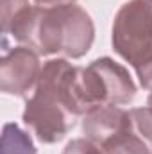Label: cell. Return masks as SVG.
Listing matches in <instances>:
<instances>
[{"label": "cell", "mask_w": 152, "mask_h": 154, "mask_svg": "<svg viewBox=\"0 0 152 154\" xmlns=\"http://www.w3.org/2000/svg\"><path fill=\"white\" fill-rule=\"evenodd\" d=\"M34 4L39 7H57V5L77 4V0H34Z\"/></svg>", "instance_id": "30bf717a"}, {"label": "cell", "mask_w": 152, "mask_h": 154, "mask_svg": "<svg viewBox=\"0 0 152 154\" xmlns=\"http://www.w3.org/2000/svg\"><path fill=\"white\" fill-rule=\"evenodd\" d=\"M113 50L129 63L147 91L152 90V4L127 0L114 14L111 27Z\"/></svg>", "instance_id": "5b68a950"}, {"label": "cell", "mask_w": 152, "mask_h": 154, "mask_svg": "<svg viewBox=\"0 0 152 154\" xmlns=\"http://www.w3.org/2000/svg\"><path fill=\"white\" fill-rule=\"evenodd\" d=\"M31 4L29 0H0V23H2V32L5 34L13 20L27 9Z\"/></svg>", "instance_id": "ba28073f"}, {"label": "cell", "mask_w": 152, "mask_h": 154, "mask_svg": "<svg viewBox=\"0 0 152 154\" xmlns=\"http://www.w3.org/2000/svg\"><path fill=\"white\" fill-rule=\"evenodd\" d=\"M20 45L39 56L81 59L95 41V23L86 9L77 4L39 7L29 5L9 25L7 32Z\"/></svg>", "instance_id": "6da1fadb"}, {"label": "cell", "mask_w": 152, "mask_h": 154, "mask_svg": "<svg viewBox=\"0 0 152 154\" xmlns=\"http://www.w3.org/2000/svg\"><path fill=\"white\" fill-rule=\"evenodd\" d=\"M43 65L39 54L32 48L18 45L4 52L0 61V90L5 95L29 97L38 84Z\"/></svg>", "instance_id": "8992f818"}, {"label": "cell", "mask_w": 152, "mask_h": 154, "mask_svg": "<svg viewBox=\"0 0 152 154\" xmlns=\"http://www.w3.org/2000/svg\"><path fill=\"white\" fill-rule=\"evenodd\" d=\"M72 95L79 116L104 106H125L136 97V84L129 70L111 57H99L88 66H77Z\"/></svg>", "instance_id": "277c9868"}, {"label": "cell", "mask_w": 152, "mask_h": 154, "mask_svg": "<svg viewBox=\"0 0 152 154\" xmlns=\"http://www.w3.org/2000/svg\"><path fill=\"white\" fill-rule=\"evenodd\" d=\"M75 65L65 57H54L43 63L36 88L25 99L22 120L41 143L61 142L77 124L72 79Z\"/></svg>", "instance_id": "7a4b0ae2"}, {"label": "cell", "mask_w": 152, "mask_h": 154, "mask_svg": "<svg viewBox=\"0 0 152 154\" xmlns=\"http://www.w3.org/2000/svg\"><path fill=\"white\" fill-rule=\"evenodd\" d=\"M0 154H38V151L27 131H23L18 124L7 122L2 129Z\"/></svg>", "instance_id": "52a82bcc"}, {"label": "cell", "mask_w": 152, "mask_h": 154, "mask_svg": "<svg viewBox=\"0 0 152 154\" xmlns=\"http://www.w3.org/2000/svg\"><path fill=\"white\" fill-rule=\"evenodd\" d=\"M147 106L152 109V90H150V93H149V99H147Z\"/></svg>", "instance_id": "8fae6325"}, {"label": "cell", "mask_w": 152, "mask_h": 154, "mask_svg": "<svg viewBox=\"0 0 152 154\" xmlns=\"http://www.w3.org/2000/svg\"><path fill=\"white\" fill-rule=\"evenodd\" d=\"M82 133L104 154H152V109L104 106L82 116Z\"/></svg>", "instance_id": "3957f363"}, {"label": "cell", "mask_w": 152, "mask_h": 154, "mask_svg": "<svg viewBox=\"0 0 152 154\" xmlns=\"http://www.w3.org/2000/svg\"><path fill=\"white\" fill-rule=\"evenodd\" d=\"M61 154H104L102 149L90 138H74L66 143Z\"/></svg>", "instance_id": "9c48e42d"}, {"label": "cell", "mask_w": 152, "mask_h": 154, "mask_svg": "<svg viewBox=\"0 0 152 154\" xmlns=\"http://www.w3.org/2000/svg\"><path fill=\"white\" fill-rule=\"evenodd\" d=\"M149 2H150V4H152V0H149Z\"/></svg>", "instance_id": "7c38bea8"}]
</instances>
